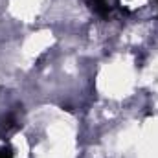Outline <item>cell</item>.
I'll use <instances>...</instances> for the list:
<instances>
[{"label":"cell","instance_id":"6da1fadb","mask_svg":"<svg viewBox=\"0 0 158 158\" xmlns=\"http://www.w3.org/2000/svg\"><path fill=\"white\" fill-rule=\"evenodd\" d=\"M0 158H11V153L6 149H0Z\"/></svg>","mask_w":158,"mask_h":158}]
</instances>
